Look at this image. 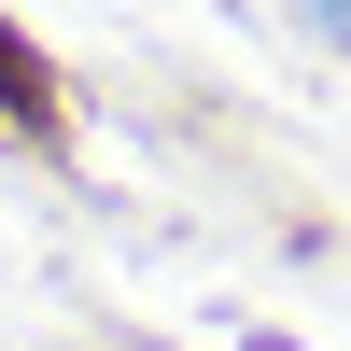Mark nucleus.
Returning a JSON list of instances; mask_svg holds the SVG:
<instances>
[{"mask_svg":"<svg viewBox=\"0 0 351 351\" xmlns=\"http://www.w3.org/2000/svg\"><path fill=\"white\" fill-rule=\"evenodd\" d=\"M0 112H14V127H56V84H43V56H28L14 28H0Z\"/></svg>","mask_w":351,"mask_h":351,"instance_id":"f257e3e1","label":"nucleus"},{"mask_svg":"<svg viewBox=\"0 0 351 351\" xmlns=\"http://www.w3.org/2000/svg\"><path fill=\"white\" fill-rule=\"evenodd\" d=\"M309 14H324V28H351V0H309Z\"/></svg>","mask_w":351,"mask_h":351,"instance_id":"f03ea898","label":"nucleus"}]
</instances>
